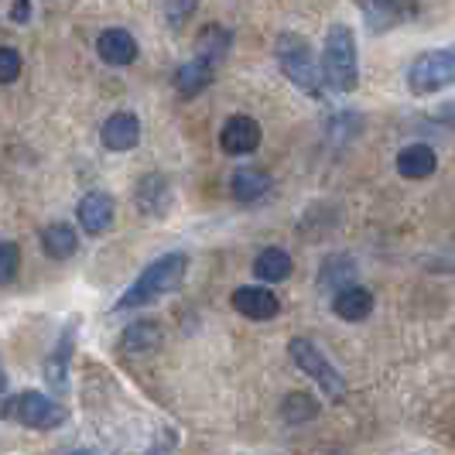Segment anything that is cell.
Wrapping results in <instances>:
<instances>
[{"label": "cell", "mask_w": 455, "mask_h": 455, "mask_svg": "<svg viewBox=\"0 0 455 455\" xmlns=\"http://www.w3.org/2000/svg\"><path fill=\"white\" fill-rule=\"evenodd\" d=\"M0 414L7 421H18L24 428H35V432H48V428H59L68 414L62 404H55L52 397L38 394V390H24V394H14L7 397V404L0 408Z\"/></svg>", "instance_id": "4"}, {"label": "cell", "mask_w": 455, "mask_h": 455, "mask_svg": "<svg viewBox=\"0 0 455 455\" xmlns=\"http://www.w3.org/2000/svg\"><path fill=\"white\" fill-rule=\"evenodd\" d=\"M438 120L449 127V131H455V103H449V107H442L438 110Z\"/></svg>", "instance_id": "28"}, {"label": "cell", "mask_w": 455, "mask_h": 455, "mask_svg": "<svg viewBox=\"0 0 455 455\" xmlns=\"http://www.w3.org/2000/svg\"><path fill=\"white\" fill-rule=\"evenodd\" d=\"M233 308H236L243 319L267 322L281 312V301H277V295L267 291V288L247 284V288H236V291H233Z\"/></svg>", "instance_id": "8"}, {"label": "cell", "mask_w": 455, "mask_h": 455, "mask_svg": "<svg viewBox=\"0 0 455 455\" xmlns=\"http://www.w3.org/2000/svg\"><path fill=\"white\" fill-rule=\"evenodd\" d=\"M220 144H223L227 155H251L260 144V124L247 114L229 116L223 131H220Z\"/></svg>", "instance_id": "7"}, {"label": "cell", "mask_w": 455, "mask_h": 455, "mask_svg": "<svg viewBox=\"0 0 455 455\" xmlns=\"http://www.w3.org/2000/svg\"><path fill=\"white\" fill-rule=\"evenodd\" d=\"M196 4L199 0H161V11H164V18H168V24H185L188 18H192V11H196Z\"/></svg>", "instance_id": "25"}, {"label": "cell", "mask_w": 455, "mask_h": 455, "mask_svg": "<svg viewBox=\"0 0 455 455\" xmlns=\"http://www.w3.org/2000/svg\"><path fill=\"white\" fill-rule=\"evenodd\" d=\"M72 332H76V325H68L66 336L59 339V349L48 356V363H45L48 384L59 390H66V366H68V353H72Z\"/></svg>", "instance_id": "22"}, {"label": "cell", "mask_w": 455, "mask_h": 455, "mask_svg": "<svg viewBox=\"0 0 455 455\" xmlns=\"http://www.w3.org/2000/svg\"><path fill=\"white\" fill-rule=\"evenodd\" d=\"M158 342H161V325L158 322H148V319L127 325V329H124V336H120L124 353H131V356H140V353L158 349Z\"/></svg>", "instance_id": "16"}, {"label": "cell", "mask_w": 455, "mask_h": 455, "mask_svg": "<svg viewBox=\"0 0 455 455\" xmlns=\"http://www.w3.org/2000/svg\"><path fill=\"white\" fill-rule=\"evenodd\" d=\"M110 223H114V199L107 192H86L79 203V227L96 236Z\"/></svg>", "instance_id": "11"}, {"label": "cell", "mask_w": 455, "mask_h": 455, "mask_svg": "<svg viewBox=\"0 0 455 455\" xmlns=\"http://www.w3.org/2000/svg\"><path fill=\"white\" fill-rule=\"evenodd\" d=\"M233 196L240 199V203H257V199H264L267 192H271V175L267 172H260V168H240L236 175H233Z\"/></svg>", "instance_id": "15"}, {"label": "cell", "mask_w": 455, "mask_h": 455, "mask_svg": "<svg viewBox=\"0 0 455 455\" xmlns=\"http://www.w3.org/2000/svg\"><path fill=\"white\" fill-rule=\"evenodd\" d=\"M212 79H216V68L209 66V62H203V59H192V62H182L179 72H175V90L182 92V96H196Z\"/></svg>", "instance_id": "17"}, {"label": "cell", "mask_w": 455, "mask_h": 455, "mask_svg": "<svg viewBox=\"0 0 455 455\" xmlns=\"http://www.w3.org/2000/svg\"><path fill=\"white\" fill-rule=\"evenodd\" d=\"M353 274H356V264L349 260V257H329L325 260V267H322V277L319 284L322 288H349L353 284Z\"/></svg>", "instance_id": "23"}, {"label": "cell", "mask_w": 455, "mask_h": 455, "mask_svg": "<svg viewBox=\"0 0 455 455\" xmlns=\"http://www.w3.org/2000/svg\"><path fill=\"white\" fill-rule=\"evenodd\" d=\"M277 62H281V72L295 83L301 92L308 96H322V68L312 55V48L305 45V38L295 35V31H284L277 38Z\"/></svg>", "instance_id": "3"}, {"label": "cell", "mask_w": 455, "mask_h": 455, "mask_svg": "<svg viewBox=\"0 0 455 455\" xmlns=\"http://www.w3.org/2000/svg\"><path fill=\"white\" fill-rule=\"evenodd\" d=\"M100 137H103V144L110 151H131V148H137V140H140V120L134 114H127V110H120V114H114L103 124Z\"/></svg>", "instance_id": "10"}, {"label": "cell", "mask_w": 455, "mask_h": 455, "mask_svg": "<svg viewBox=\"0 0 455 455\" xmlns=\"http://www.w3.org/2000/svg\"><path fill=\"white\" fill-rule=\"evenodd\" d=\"M18 76H21V55L14 48L0 45V86L14 83Z\"/></svg>", "instance_id": "26"}, {"label": "cell", "mask_w": 455, "mask_h": 455, "mask_svg": "<svg viewBox=\"0 0 455 455\" xmlns=\"http://www.w3.org/2000/svg\"><path fill=\"white\" fill-rule=\"evenodd\" d=\"M435 168H438V158L428 144H408L401 155H397V172L404 179H428Z\"/></svg>", "instance_id": "14"}, {"label": "cell", "mask_w": 455, "mask_h": 455, "mask_svg": "<svg viewBox=\"0 0 455 455\" xmlns=\"http://www.w3.org/2000/svg\"><path fill=\"white\" fill-rule=\"evenodd\" d=\"M96 52H100V59L107 66H131L137 59V42L134 35L124 31V28H107L100 35V42H96Z\"/></svg>", "instance_id": "9"}, {"label": "cell", "mask_w": 455, "mask_h": 455, "mask_svg": "<svg viewBox=\"0 0 455 455\" xmlns=\"http://www.w3.org/2000/svg\"><path fill=\"white\" fill-rule=\"evenodd\" d=\"M31 18V0H14V11H11V21L24 24Z\"/></svg>", "instance_id": "27"}, {"label": "cell", "mask_w": 455, "mask_h": 455, "mask_svg": "<svg viewBox=\"0 0 455 455\" xmlns=\"http://www.w3.org/2000/svg\"><path fill=\"white\" fill-rule=\"evenodd\" d=\"M315 414H319V404H315V397L305 394V390H291V394L284 397V404H281V418H284L288 425H308Z\"/></svg>", "instance_id": "21"}, {"label": "cell", "mask_w": 455, "mask_h": 455, "mask_svg": "<svg viewBox=\"0 0 455 455\" xmlns=\"http://www.w3.org/2000/svg\"><path fill=\"white\" fill-rule=\"evenodd\" d=\"M332 312L346 322H363L370 312H373V295L360 288V284H349V288H342L336 291L332 298Z\"/></svg>", "instance_id": "13"}, {"label": "cell", "mask_w": 455, "mask_h": 455, "mask_svg": "<svg viewBox=\"0 0 455 455\" xmlns=\"http://www.w3.org/2000/svg\"><path fill=\"white\" fill-rule=\"evenodd\" d=\"M229 45H233V38H229L227 28L209 24V28H203V35H199V55L196 59H203V62H209V66L216 68L227 59Z\"/></svg>", "instance_id": "19"}, {"label": "cell", "mask_w": 455, "mask_h": 455, "mask_svg": "<svg viewBox=\"0 0 455 455\" xmlns=\"http://www.w3.org/2000/svg\"><path fill=\"white\" fill-rule=\"evenodd\" d=\"M21 271V251H18V243H0V284H11L14 277Z\"/></svg>", "instance_id": "24"}, {"label": "cell", "mask_w": 455, "mask_h": 455, "mask_svg": "<svg viewBox=\"0 0 455 455\" xmlns=\"http://www.w3.org/2000/svg\"><path fill=\"white\" fill-rule=\"evenodd\" d=\"M185 271H188V257L185 253H164V257H158L155 264H148L140 271V277L116 301V308L127 312V308H144V305L158 301L161 295H168V291H175L182 284Z\"/></svg>", "instance_id": "1"}, {"label": "cell", "mask_w": 455, "mask_h": 455, "mask_svg": "<svg viewBox=\"0 0 455 455\" xmlns=\"http://www.w3.org/2000/svg\"><path fill=\"white\" fill-rule=\"evenodd\" d=\"M7 387V377H4V363H0V390Z\"/></svg>", "instance_id": "29"}, {"label": "cell", "mask_w": 455, "mask_h": 455, "mask_svg": "<svg viewBox=\"0 0 455 455\" xmlns=\"http://www.w3.org/2000/svg\"><path fill=\"white\" fill-rule=\"evenodd\" d=\"M455 83V48L421 52L408 68V90L414 96H428Z\"/></svg>", "instance_id": "5"}, {"label": "cell", "mask_w": 455, "mask_h": 455, "mask_svg": "<svg viewBox=\"0 0 455 455\" xmlns=\"http://www.w3.org/2000/svg\"><path fill=\"white\" fill-rule=\"evenodd\" d=\"M291 253L281 251V247H267V251L257 253V260H253V274L260 277V281H284L288 274H291Z\"/></svg>", "instance_id": "18"}, {"label": "cell", "mask_w": 455, "mask_h": 455, "mask_svg": "<svg viewBox=\"0 0 455 455\" xmlns=\"http://www.w3.org/2000/svg\"><path fill=\"white\" fill-rule=\"evenodd\" d=\"M288 349H291V360H295V363L301 366L315 384H319L322 394H325L329 401H336V404H339L342 397H346V380H342L339 370L329 363V356L322 353L319 346H315L312 339H305V336H295Z\"/></svg>", "instance_id": "6"}, {"label": "cell", "mask_w": 455, "mask_h": 455, "mask_svg": "<svg viewBox=\"0 0 455 455\" xmlns=\"http://www.w3.org/2000/svg\"><path fill=\"white\" fill-rule=\"evenodd\" d=\"M42 247H45L48 257H55V260H66L76 253L79 247V236H76V229L66 227V223H55V227H48L42 233Z\"/></svg>", "instance_id": "20"}, {"label": "cell", "mask_w": 455, "mask_h": 455, "mask_svg": "<svg viewBox=\"0 0 455 455\" xmlns=\"http://www.w3.org/2000/svg\"><path fill=\"white\" fill-rule=\"evenodd\" d=\"M322 83L336 92H353L360 68H356V38L346 24H332L325 35V52H322Z\"/></svg>", "instance_id": "2"}, {"label": "cell", "mask_w": 455, "mask_h": 455, "mask_svg": "<svg viewBox=\"0 0 455 455\" xmlns=\"http://www.w3.org/2000/svg\"><path fill=\"white\" fill-rule=\"evenodd\" d=\"M172 205V185L164 182V175H148L137 185V209L148 216H164Z\"/></svg>", "instance_id": "12"}]
</instances>
